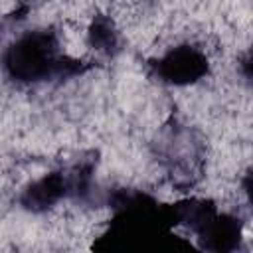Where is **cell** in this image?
<instances>
[{
	"label": "cell",
	"instance_id": "1",
	"mask_svg": "<svg viewBox=\"0 0 253 253\" xmlns=\"http://www.w3.org/2000/svg\"><path fill=\"white\" fill-rule=\"evenodd\" d=\"M57 38L53 32L36 30L20 36L4 53V69L18 83L47 81L63 71Z\"/></svg>",
	"mask_w": 253,
	"mask_h": 253
},
{
	"label": "cell",
	"instance_id": "2",
	"mask_svg": "<svg viewBox=\"0 0 253 253\" xmlns=\"http://www.w3.org/2000/svg\"><path fill=\"white\" fill-rule=\"evenodd\" d=\"M154 75L168 85H190L208 73V57L194 45H178L152 61Z\"/></svg>",
	"mask_w": 253,
	"mask_h": 253
},
{
	"label": "cell",
	"instance_id": "5",
	"mask_svg": "<svg viewBox=\"0 0 253 253\" xmlns=\"http://www.w3.org/2000/svg\"><path fill=\"white\" fill-rule=\"evenodd\" d=\"M89 43L101 53H115L119 49V34L107 16H97L89 28Z\"/></svg>",
	"mask_w": 253,
	"mask_h": 253
},
{
	"label": "cell",
	"instance_id": "3",
	"mask_svg": "<svg viewBox=\"0 0 253 253\" xmlns=\"http://www.w3.org/2000/svg\"><path fill=\"white\" fill-rule=\"evenodd\" d=\"M202 245L215 253H227L239 247L241 241V225L239 219L231 215H219L215 210L206 217V221L194 231Z\"/></svg>",
	"mask_w": 253,
	"mask_h": 253
},
{
	"label": "cell",
	"instance_id": "4",
	"mask_svg": "<svg viewBox=\"0 0 253 253\" xmlns=\"http://www.w3.org/2000/svg\"><path fill=\"white\" fill-rule=\"evenodd\" d=\"M69 192H71V178H69V174L51 172V174H45L43 178L32 182L24 190L20 202L30 211H43V210L51 208L53 204H57Z\"/></svg>",
	"mask_w": 253,
	"mask_h": 253
}]
</instances>
